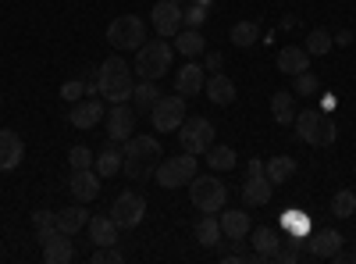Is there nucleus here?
<instances>
[{"label": "nucleus", "instance_id": "nucleus-14", "mask_svg": "<svg viewBox=\"0 0 356 264\" xmlns=\"http://www.w3.org/2000/svg\"><path fill=\"white\" fill-rule=\"evenodd\" d=\"M275 196V186L267 175H246V183H243V203L246 208H264V203H271Z\"/></svg>", "mask_w": 356, "mask_h": 264}, {"label": "nucleus", "instance_id": "nucleus-38", "mask_svg": "<svg viewBox=\"0 0 356 264\" xmlns=\"http://www.w3.org/2000/svg\"><path fill=\"white\" fill-rule=\"evenodd\" d=\"M93 161H97V154L89 150V146H72L68 150V164L72 168H93Z\"/></svg>", "mask_w": 356, "mask_h": 264}, {"label": "nucleus", "instance_id": "nucleus-27", "mask_svg": "<svg viewBox=\"0 0 356 264\" xmlns=\"http://www.w3.org/2000/svg\"><path fill=\"white\" fill-rule=\"evenodd\" d=\"M122 164H125V154L118 150V146H104V150L97 154V161H93V168L100 171V179H111V175H118V171H122Z\"/></svg>", "mask_w": 356, "mask_h": 264}, {"label": "nucleus", "instance_id": "nucleus-9", "mask_svg": "<svg viewBox=\"0 0 356 264\" xmlns=\"http://www.w3.org/2000/svg\"><path fill=\"white\" fill-rule=\"evenodd\" d=\"M150 22L157 29V36H178V29H182V8H178V0H161V4H154L150 11Z\"/></svg>", "mask_w": 356, "mask_h": 264}, {"label": "nucleus", "instance_id": "nucleus-24", "mask_svg": "<svg viewBox=\"0 0 356 264\" xmlns=\"http://www.w3.org/2000/svg\"><path fill=\"white\" fill-rule=\"evenodd\" d=\"M264 175L271 179V186H278V183H289L292 175H296V157H289V154H278V157H271L264 164Z\"/></svg>", "mask_w": 356, "mask_h": 264}, {"label": "nucleus", "instance_id": "nucleus-3", "mask_svg": "<svg viewBox=\"0 0 356 264\" xmlns=\"http://www.w3.org/2000/svg\"><path fill=\"white\" fill-rule=\"evenodd\" d=\"M171 61H175V50H171V43H164V40H154V43H143L139 50H136V65H132V72L139 75V79H150V82H157L168 68H171Z\"/></svg>", "mask_w": 356, "mask_h": 264}, {"label": "nucleus", "instance_id": "nucleus-35", "mask_svg": "<svg viewBox=\"0 0 356 264\" xmlns=\"http://www.w3.org/2000/svg\"><path fill=\"white\" fill-rule=\"evenodd\" d=\"M332 215L335 218H353L356 215V193L353 189H339L332 196Z\"/></svg>", "mask_w": 356, "mask_h": 264}, {"label": "nucleus", "instance_id": "nucleus-2", "mask_svg": "<svg viewBox=\"0 0 356 264\" xmlns=\"http://www.w3.org/2000/svg\"><path fill=\"white\" fill-rule=\"evenodd\" d=\"M122 154H125V175L129 179H146L154 168H157V157H161V143L154 136H129L125 146H122Z\"/></svg>", "mask_w": 356, "mask_h": 264}, {"label": "nucleus", "instance_id": "nucleus-22", "mask_svg": "<svg viewBox=\"0 0 356 264\" xmlns=\"http://www.w3.org/2000/svg\"><path fill=\"white\" fill-rule=\"evenodd\" d=\"M72 257H75V247H72V240L65 236V232H57L54 240L43 243V261L47 264H68Z\"/></svg>", "mask_w": 356, "mask_h": 264}, {"label": "nucleus", "instance_id": "nucleus-6", "mask_svg": "<svg viewBox=\"0 0 356 264\" xmlns=\"http://www.w3.org/2000/svg\"><path fill=\"white\" fill-rule=\"evenodd\" d=\"M150 118L157 132H178V125L186 122V97H157V104L150 107Z\"/></svg>", "mask_w": 356, "mask_h": 264}, {"label": "nucleus", "instance_id": "nucleus-29", "mask_svg": "<svg viewBox=\"0 0 356 264\" xmlns=\"http://www.w3.org/2000/svg\"><path fill=\"white\" fill-rule=\"evenodd\" d=\"M33 228H36V240L40 243H47V240H54L57 236V232H61V228H57V211H33Z\"/></svg>", "mask_w": 356, "mask_h": 264}, {"label": "nucleus", "instance_id": "nucleus-45", "mask_svg": "<svg viewBox=\"0 0 356 264\" xmlns=\"http://www.w3.org/2000/svg\"><path fill=\"white\" fill-rule=\"evenodd\" d=\"M246 171H250V175H264V161H260V157H253Z\"/></svg>", "mask_w": 356, "mask_h": 264}, {"label": "nucleus", "instance_id": "nucleus-18", "mask_svg": "<svg viewBox=\"0 0 356 264\" xmlns=\"http://www.w3.org/2000/svg\"><path fill=\"white\" fill-rule=\"evenodd\" d=\"M203 90H207V100L218 104V107H228V104L235 100V82H232L228 75H221V72H214L211 79H207Z\"/></svg>", "mask_w": 356, "mask_h": 264}, {"label": "nucleus", "instance_id": "nucleus-26", "mask_svg": "<svg viewBox=\"0 0 356 264\" xmlns=\"http://www.w3.org/2000/svg\"><path fill=\"white\" fill-rule=\"evenodd\" d=\"M321 118H324V114H321V111H314V107H310V111H300V114H296V122H292V125H296V136H300L303 143H310V146H314L317 129H321Z\"/></svg>", "mask_w": 356, "mask_h": 264}, {"label": "nucleus", "instance_id": "nucleus-20", "mask_svg": "<svg viewBox=\"0 0 356 264\" xmlns=\"http://www.w3.org/2000/svg\"><path fill=\"white\" fill-rule=\"evenodd\" d=\"M307 250H310V257H332L335 250H342V232H335V228L314 232L307 240Z\"/></svg>", "mask_w": 356, "mask_h": 264}, {"label": "nucleus", "instance_id": "nucleus-44", "mask_svg": "<svg viewBox=\"0 0 356 264\" xmlns=\"http://www.w3.org/2000/svg\"><path fill=\"white\" fill-rule=\"evenodd\" d=\"M332 40H335L339 47H349V43H353V33H349V29H346V33H339V36H332Z\"/></svg>", "mask_w": 356, "mask_h": 264}, {"label": "nucleus", "instance_id": "nucleus-30", "mask_svg": "<svg viewBox=\"0 0 356 264\" xmlns=\"http://www.w3.org/2000/svg\"><path fill=\"white\" fill-rule=\"evenodd\" d=\"M196 240H200V247H218L225 236H221V222L218 218H211V215H203L200 222H196Z\"/></svg>", "mask_w": 356, "mask_h": 264}, {"label": "nucleus", "instance_id": "nucleus-32", "mask_svg": "<svg viewBox=\"0 0 356 264\" xmlns=\"http://www.w3.org/2000/svg\"><path fill=\"white\" fill-rule=\"evenodd\" d=\"M157 97H161V90H157V82H150V79H139V86L132 90L136 111H150L157 104Z\"/></svg>", "mask_w": 356, "mask_h": 264}, {"label": "nucleus", "instance_id": "nucleus-46", "mask_svg": "<svg viewBox=\"0 0 356 264\" xmlns=\"http://www.w3.org/2000/svg\"><path fill=\"white\" fill-rule=\"evenodd\" d=\"M353 243H356V240H353ZM353 254H356V250H353Z\"/></svg>", "mask_w": 356, "mask_h": 264}, {"label": "nucleus", "instance_id": "nucleus-43", "mask_svg": "<svg viewBox=\"0 0 356 264\" xmlns=\"http://www.w3.org/2000/svg\"><path fill=\"white\" fill-rule=\"evenodd\" d=\"M207 68H211V72H221V54H218V50L207 54Z\"/></svg>", "mask_w": 356, "mask_h": 264}, {"label": "nucleus", "instance_id": "nucleus-4", "mask_svg": "<svg viewBox=\"0 0 356 264\" xmlns=\"http://www.w3.org/2000/svg\"><path fill=\"white\" fill-rule=\"evenodd\" d=\"M189 200H193V208H196V211L214 215V211L225 208L228 186L218 179V175H193V179H189Z\"/></svg>", "mask_w": 356, "mask_h": 264}, {"label": "nucleus", "instance_id": "nucleus-12", "mask_svg": "<svg viewBox=\"0 0 356 264\" xmlns=\"http://www.w3.org/2000/svg\"><path fill=\"white\" fill-rule=\"evenodd\" d=\"M104 118H107V111H104V104H100L97 97L72 104V125H75V129H93V125H100Z\"/></svg>", "mask_w": 356, "mask_h": 264}, {"label": "nucleus", "instance_id": "nucleus-19", "mask_svg": "<svg viewBox=\"0 0 356 264\" xmlns=\"http://www.w3.org/2000/svg\"><path fill=\"white\" fill-rule=\"evenodd\" d=\"M310 68V54L307 47H282L278 50V72L282 75H300Z\"/></svg>", "mask_w": 356, "mask_h": 264}, {"label": "nucleus", "instance_id": "nucleus-21", "mask_svg": "<svg viewBox=\"0 0 356 264\" xmlns=\"http://www.w3.org/2000/svg\"><path fill=\"white\" fill-rule=\"evenodd\" d=\"M218 222H221V236H225V240H235V243L246 240V236H250V228H253L246 211H225Z\"/></svg>", "mask_w": 356, "mask_h": 264}, {"label": "nucleus", "instance_id": "nucleus-13", "mask_svg": "<svg viewBox=\"0 0 356 264\" xmlns=\"http://www.w3.org/2000/svg\"><path fill=\"white\" fill-rule=\"evenodd\" d=\"M25 157V143L18 132L11 129H0V171H15Z\"/></svg>", "mask_w": 356, "mask_h": 264}, {"label": "nucleus", "instance_id": "nucleus-11", "mask_svg": "<svg viewBox=\"0 0 356 264\" xmlns=\"http://www.w3.org/2000/svg\"><path fill=\"white\" fill-rule=\"evenodd\" d=\"M68 189L79 203H89L100 196V171L93 168H72V179H68Z\"/></svg>", "mask_w": 356, "mask_h": 264}, {"label": "nucleus", "instance_id": "nucleus-34", "mask_svg": "<svg viewBox=\"0 0 356 264\" xmlns=\"http://www.w3.org/2000/svg\"><path fill=\"white\" fill-rule=\"evenodd\" d=\"M228 36H232L235 47H253V43L260 40V25H257V22H235Z\"/></svg>", "mask_w": 356, "mask_h": 264}, {"label": "nucleus", "instance_id": "nucleus-1", "mask_svg": "<svg viewBox=\"0 0 356 264\" xmlns=\"http://www.w3.org/2000/svg\"><path fill=\"white\" fill-rule=\"evenodd\" d=\"M100 72V97L111 100V104H125L132 100V90H136V82H132V68L122 61V57H107V61L97 68Z\"/></svg>", "mask_w": 356, "mask_h": 264}, {"label": "nucleus", "instance_id": "nucleus-16", "mask_svg": "<svg viewBox=\"0 0 356 264\" xmlns=\"http://www.w3.org/2000/svg\"><path fill=\"white\" fill-rule=\"evenodd\" d=\"M203 82H207V75H203V65H196V61H186L182 68H178V79H175V93H182V97H196V93H203Z\"/></svg>", "mask_w": 356, "mask_h": 264}, {"label": "nucleus", "instance_id": "nucleus-33", "mask_svg": "<svg viewBox=\"0 0 356 264\" xmlns=\"http://www.w3.org/2000/svg\"><path fill=\"white\" fill-rule=\"evenodd\" d=\"M168 164H171V171H175V179H178V183H189L193 175H196V154H189V150L168 157Z\"/></svg>", "mask_w": 356, "mask_h": 264}, {"label": "nucleus", "instance_id": "nucleus-7", "mask_svg": "<svg viewBox=\"0 0 356 264\" xmlns=\"http://www.w3.org/2000/svg\"><path fill=\"white\" fill-rule=\"evenodd\" d=\"M178 143H182V150H189V154H207V146L214 143V122L186 118L178 125Z\"/></svg>", "mask_w": 356, "mask_h": 264}, {"label": "nucleus", "instance_id": "nucleus-37", "mask_svg": "<svg viewBox=\"0 0 356 264\" xmlns=\"http://www.w3.org/2000/svg\"><path fill=\"white\" fill-rule=\"evenodd\" d=\"M317 90H321V79L310 75V72H300V75H296V82H292V93H296V97H310V93H317Z\"/></svg>", "mask_w": 356, "mask_h": 264}, {"label": "nucleus", "instance_id": "nucleus-40", "mask_svg": "<svg viewBox=\"0 0 356 264\" xmlns=\"http://www.w3.org/2000/svg\"><path fill=\"white\" fill-rule=\"evenodd\" d=\"M203 22H207V4H193V8L182 11V25L186 29H200Z\"/></svg>", "mask_w": 356, "mask_h": 264}, {"label": "nucleus", "instance_id": "nucleus-17", "mask_svg": "<svg viewBox=\"0 0 356 264\" xmlns=\"http://www.w3.org/2000/svg\"><path fill=\"white\" fill-rule=\"evenodd\" d=\"M253 232V254L260 257V261H271V254L282 247V232L275 228V225H257V228H250Z\"/></svg>", "mask_w": 356, "mask_h": 264}, {"label": "nucleus", "instance_id": "nucleus-39", "mask_svg": "<svg viewBox=\"0 0 356 264\" xmlns=\"http://www.w3.org/2000/svg\"><path fill=\"white\" fill-rule=\"evenodd\" d=\"M335 136H339V129H335V122L324 114L321 118V129H317V139H314V146H332L335 143Z\"/></svg>", "mask_w": 356, "mask_h": 264}, {"label": "nucleus", "instance_id": "nucleus-41", "mask_svg": "<svg viewBox=\"0 0 356 264\" xmlns=\"http://www.w3.org/2000/svg\"><path fill=\"white\" fill-rule=\"evenodd\" d=\"M61 97H65L68 104H75L79 97H86V82H82V79H68V82L61 86Z\"/></svg>", "mask_w": 356, "mask_h": 264}, {"label": "nucleus", "instance_id": "nucleus-31", "mask_svg": "<svg viewBox=\"0 0 356 264\" xmlns=\"http://www.w3.org/2000/svg\"><path fill=\"white\" fill-rule=\"evenodd\" d=\"M207 164H211L214 171H228V168H235V150L225 146V143H211L207 146Z\"/></svg>", "mask_w": 356, "mask_h": 264}, {"label": "nucleus", "instance_id": "nucleus-15", "mask_svg": "<svg viewBox=\"0 0 356 264\" xmlns=\"http://www.w3.org/2000/svg\"><path fill=\"white\" fill-rule=\"evenodd\" d=\"M86 228H89L93 247H118V240H122V228H118L111 215H97L93 222H86Z\"/></svg>", "mask_w": 356, "mask_h": 264}, {"label": "nucleus", "instance_id": "nucleus-42", "mask_svg": "<svg viewBox=\"0 0 356 264\" xmlns=\"http://www.w3.org/2000/svg\"><path fill=\"white\" fill-rule=\"evenodd\" d=\"M271 261L275 264H296V261H300V247H278L271 254Z\"/></svg>", "mask_w": 356, "mask_h": 264}, {"label": "nucleus", "instance_id": "nucleus-28", "mask_svg": "<svg viewBox=\"0 0 356 264\" xmlns=\"http://www.w3.org/2000/svg\"><path fill=\"white\" fill-rule=\"evenodd\" d=\"M175 47H178V54H182V57H196V54L207 50V43H203V36H200V29H178Z\"/></svg>", "mask_w": 356, "mask_h": 264}, {"label": "nucleus", "instance_id": "nucleus-10", "mask_svg": "<svg viewBox=\"0 0 356 264\" xmlns=\"http://www.w3.org/2000/svg\"><path fill=\"white\" fill-rule=\"evenodd\" d=\"M132 129H136V111L129 107V100L125 104H111V111H107V136H111V143H118V139H129L132 136Z\"/></svg>", "mask_w": 356, "mask_h": 264}, {"label": "nucleus", "instance_id": "nucleus-8", "mask_svg": "<svg viewBox=\"0 0 356 264\" xmlns=\"http://www.w3.org/2000/svg\"><path fill=\"white\" fill-rule=\"evenodd\" d=\"M143 215H146V200L132 189L118 193V200L111 203V218L118 222V228H136L143 222Z\"/></svg>", "mask_w": 356, "mask_h": 264}, {"label": "nucleus", "instance_id": "nucleus-36", "mask_svg": "<svg viewBox=\"0 0 356 264\" xmlns=\"http://www.w3.org/2000/svg\"><path fill=\"white\" fill-rule=\"evenodd\" d=\"M332 47H335V40H332L328 29H314L307 36V54H328Z\"/></svg>", "mask_w": 356, "mask_h": 264}, {"label": "nucleus", "instance_id": "nucleus-23", "mask_svg": "<svg viewBox=\"0 0 356 264\" xmlns=\"http://www.w3.org/2000/svg\"><path fill=\"white\" fill-rule=\"evenodd\" d=\"M271 114L278 125H292L296 122V93L292 90H278L271 97Z\"/></svg>", "mask_w": 356, "mask_h": 264}, {"label": "nucleus", "instance_id": "nucleus-25", "mask_svg": "<svg viewBox=\"0 0 356 264\" xmlns=\"http://www.w3.org/2000/svg\"><path fill=\"white\" fill-rule=\"evenodd\" d=\"M86 222H89V215H86L82 203H72V208L57 211V228H61L65 236H75L79 228H86Z\"/></svg>", "mask_w": 356, "mask_h": 264}, {"label": "nucleus", "instance_id": "nucleus-5", "mask_svg": "<svg viewBox=\"0 0 356 264\" xmlns=\"http://www.w3.org/2000/svg\"><path fill=\"white\" fill-rule=\"evenodd\" d=\"M107 43L114 50H139L146 43V22L139 15H122V18H114L107 25Z\"/></svg>", "mask_w": 356, "mask_h": 264}]
</instances>
